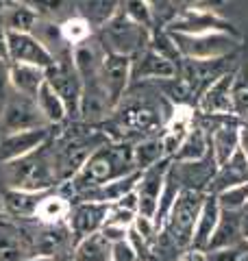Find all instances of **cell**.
<instances>
[{
    "instance_id": "cell-8",
    "label": "cell",
    "mask_w": 248,
    "mask_h": 261,
    "mask_svg": "<svg viewBox=\"0 0 248 261\" xmlns=\"http://www.w3.org/2000/svg\"><path fill=\"white\" fill-rule=\"evenodd\" d=\"M98 146L101 142H92L89 137H65L57 144L53 148V159L59 183H68Z\"/></svg>"
},
{
    "instance_id": "cell-36",
    "label": "cell",
    "mask_w": 248,
    "mask_h": 261,
    "mask_svg": "<svg viewBox=\"0 0 248 261\" xmlns=\"http://www.w3.org/2000/svg\"><path fill=\"white\" fill-rule=\"evenodd\" d=\"M61 35L63 39L68 42L70 46H79L83 44L85 39H89L94 35V29H92V24H89L83 15H70V18H65L61 24Z\"/></svg>"
},
{
    "instance_id": "cell-7",
    "label": "cell",
    "mask_w": 248,
    "mask_h": 261,
    "mask_svg": "<svg viewBox=\"0 0 248 261\" xmlns=\"http://www.w3.org/2000/svg\"><path fill=\"white\" fill-rule=\"evenodd\" d=\"M39 126H51L41 116L35 98L24 96L20 92H9L3 113H0V137L18 133V130H29V128H39Z\"/></svg>"
},
{
    "instance_id": "cell-5",
    "label": "cell",
    "mask_w": 248,
    "mask_h": 261,
    "mask_svg": "<svg viewBox=\"0 0 248 261\" xmlns=\"http://www.w3.org/2000/svg\"><path fill=\"white\" fill-rule=\"evenodd\" d=\"M207 192L203 190H192V187H183L179 192L175 205L168 211V218L163 222V228L168 231L172 242L181 248H189L194 235V224L198 218V211L203 207Z\"/></svg>"
},
{
    "instance_id": "cell-16",
    "label": "cell",
    "mask_w": 248,
    "mask_h": 261,
    "mask_svg": "<svg viewBox=\"0 0 248 261\" xmlns=\"http://www.w3.org/2000/svg\"><path fill=\"white\" fill-rule=\"evenodd\" d=\"M53 130L51 126H39L29 130H18V133H9L0 137V163L20 159L24 154L37 150L39 146L51 142Z\"/></svg>"
},
{
    "instance_id": "cell-37",
    "label": "cell",
    "mask_w": 248,
    "mask_h": 261,
    "mask_svg": "<svg viewBox=\"0 0 248 261\" xmlns=\"http://www.w3.org/2000/svg\"><path fill=\"white\" fill-rule=\"evenodd\" d=\"M218 205L225 211H244L248 207V183L231 185L227 190L216 192Z\"/></svg>"
},
{
    "instance_id": "cell-23",
    "label": "cell",
    "mask_w": 248,
    "mask_h": 261,
    "mask_svg": "<svg viewBox=\"0 0 248 261\" xmlns=\"http://www.w3.org/2000/svg\"><path fill=\"white\" fill-rule=\"evenodd\" d=\"M244 244V211H225L222 209L216 231L211 235V242L207 250L211 248H227Z\"/></svg>"
},
{
    "instance_id": "cell-18",
    "label": "cell",
    "mask_w": 248,
    "mask_h": 261,
    "mask_svg": "<svg viewBox=\"0 0 248 261\" xmlns=\"http://www.w3.org/2000/svg\"><path fill=\"white\" fill-rule=\"evenodd\" d=\"M179 74V63L157 55L151 48H144L142 53L133 57V72H131V83H142V81H165L175 79Z\"/></svg>"
},
{
    "instance_id": "cell-46",
    "label": "cell",
    "mask_w": 248,
    "mask_h": 261,
    "mask_svg": "<svg viewBox=\"0 0 248 261\" xmlns=\"http://www.w3.org/2000/svg\"><path fill=\"white\" fill-rule=\"evenodd\" d=\"M177 7H181V9H185V7H194V5H203L205 0H172Z\"/></svg>"
},
{
    "instance_id": "cell-1",
    "label": "cell",
    "mask_w": 248,
    "mask_h": 261,
    "mask_svg": "<svg viewBox=\"0 0 248 261\" xmlns=\"http://www.w3.org/2000/svg\"><path fill=\"white\" fill-rule=\"evenodd\" d=\"M135 170L137 168L133 161V144L103 142L87 157L83 168L68 181V187L72 196H79L103 183H109L113 178L127 176L131 172H135Z\"/></svg>"
},
{
    "instance_id": "cell-28",
    "label": "cell",
    "mask_w": 248,
    "mask_h": 261,
    "mask_svg": "<svg viewBox=\"0 0 248 261\" xmlns=\"http://www.w3.org/2000/svg\"><path fill=\"white\" fill-rule=\"evenodd\" d=\"M111 259H113V244L101 231L79 240L74 244L70 255V261H111Z\"/></svg>"
},
{
    "instance_id": "cell-54",
    "label": "cell",
    "mask_w": 248,
    "mask_h": 261,
    "mask_svg": "<svg viewBox=\"0 0 248 261\" xmlns=\"http://www.w3.org/2000/svg\"><path fill=\"white\" fill-rule=\"evenodd\" d=\"M246 209H248V207H246Z\"/></svg>"
},
{
    "instance_id": "cell-11",
    "label": "cell",
    "mask_w": 248,
    "mask_h": 261,
    "mask_svg": "<svg viewBox=\"0 0 248 261\" xmlns=\"http://www.w3.org/2000/svg\"><path fill=\"white\" fill-rule=\"evenodd\" d=\"M170 166H172V159L165 157L151 168L139 170V176L135 183V194H137V205H139V214L142 216L155 220L157 207H159V196H161Z\"/></svg>"
},
{
    "instance_id": "cell-34",
    "label": "cell",
    "mask_w": 248,
    "mask_h": 261,
    "mask_svg": "<svg viewBox=\"0 0 248 261\" xmlns=\"http://www.w3.org/2000/svg\"><path fill=\"white\" fill-rule=\"evenodd\" d=\"M27 7H31L39 18L53 20V22H63L65 18H70V9H74L72 0H20Z\"/></svg>"
},
{
    "instance_id": "cell-6",
    "label": "cell",
    "mask_w": 248,
    "mask_h": 261,
    "mask_svg": "<svg viewBox=\"0 0 248 261\" xmlns=\"http://www.w3.org/2000/svg\"><path fill=\"white\" fill-rule=\"evenodd\" d=\"M46 81L51 87L61 96L68 109V118H79L81 113V96H83V81L72 61V50L57 57L53 65L46 68Z\"/></svg>"
},
{
    "instance_id": "cell-42",
    "label": "cell",
    "mask_w": 248,
    "mask_h": 261,
    "mask_svg": "<svg viewBox=\"0 0 248 261\" xmlns=\"http://www.w3.org/2000/svg\"><path fill=\"white\" fill-rule=\"evenodd\" d=\"M111 261H142V259L137 257V252L129 244V240H122V242L113 244V259Z\"/></svg>"
},
{
    "instance_id": "cell-39",
    "label": "cell",
    "mask_w": 248,
    "mask_h": 261,
    "mask_svg": "<svg viewBox=\"0 0 248 261\" xmlns=\"http://www.w3.org/2000/svg\"><path fill=\"white\" fill-rule=\"evenodd\" d=\"M122 13L129 15L133 22L142 24V27L151 29L155 27V13H153V5L148 0H122Z\"/></svg>"
},
{
    "instance_id": "cell-29",
    "label": "cell",
    "mask_w": 248,
    "mask_h": 261,
    "mask_svg": "<svg viewBox=\"0 0 248 261\" xmlns=\"http://www.w3.org/2000/svg\"><path fill=\"white\" fill-rule=\"evenodd\" d=\"M72 3L79 15H83L96 31L105 22H109L122 7V0H72Z\"/></svg>"
},
{
    "instance_id": "cell-4",
    "label": "cell",
    "mask_w": 248,
    "mask_h": 261,
    "mask_svg": "<svg viewBox=\"0 0 248 261\" xmlns=\"http://www.w3.org/2000/svg\"><path fill=\"white\" fill-rule=\"evenodd\" d=\"M181 53V59L196 61H216L233 55L239 46V35L227 31H209V33H172Z\"/></svg>"
},
{
    "instance_id": "cell-20",
    "label": "cell",
    "mask_w": 248,
    "mask_h": 261,
    "mask_svg": "<svg viewBox=\"0 0 248 261\" xmlns=\"http://www.w3.org/2000/svg\"><path fill=\"white\" fill-rule=\"evenodd\" d=\"M31 255H35V250L29 235L15 226L11 218L0 222V261H24Z\"/></svg>"
},
{
    "instance_id": "cell-30",
    "label": "cell",
    "mask_w": 248,
    "mask_h": 261,
    "mask_svg": "<svg viewBox=\"0 0 248 261\" xmlns=\"http://www.w3.org/2000/svg\"><path fill=\"white\" fill-rule=\"evenodd\" d=\"M72 207V200L65 198L63 194H55V192H46L41 196L37 211H35V220L39 224H61L68 220Z\"/></svg>"
},
{
    "instance_id": "cell-38",
    "label": "cell",
    "mask_w": 248,
    "mask_h": 261,
    "mask_svg": "<svg viewBox=\"0 0 248 261\" xmlns=\"http://www.w3.org/2000/svg\"><path fill=\"white\" fill-rule=\"evenodd\" d=\"M148 48L155 50L157 55L165 57V59L179 63L181 61V53L177 48V42L172 37V33L165 29V31H151V39H148Z\"/></svg>"
},
{
    "instance_id": "cell-9",
    "label": "cell",
    "mask_w": 248,
    "mask_h": 261,
    "mask_svg": "<svg viewBox=\"0 0 248 261\" xmlns=\"http://www.w3.org/2000/svg\"><path fill=\"white\" fill-rule=\"evenodd\" d=\"M165 29H168L170 33H189V35H196V33H209V31H227V33H235L237 35V31L231 27L229 20H225L213 9H207V7H203V5L179 9L177 15L168 22Z\"/></svg>"
},
{
    "instance_id": "cell-35",
    "label": "cell",
    "mask_w": 248,
    "mask_h": 261,
    "mask_svg": "<svg viewBox=\"0 0 248 261\" xmlns=\"http://www.w3.org/2000/svg\"><path fill=\"white\" fill-rule=\"evenodd\" d=\"M231 100H233V113L239 120L248 118V65L235 70L233 85H231Z\"/></svg>"
},
{
    "instance_id": "cell-14",
    "label": "cell",
    "mask_w": 248,
    "mask_h": 261,
    "mask_svg": "<svg viewBox=\"0 0 248 261\" xmlns=\"http://www.w3.org/2000/svg\"><path fill=\"white\" fill-rule=\"evenodd\" d=\"M7 44H9V61L11 63H29L37 68L53 65L55 57L44 48V44L33 33H13L7 31Z\"/></svg>"
},
{
    "instance_id": "cell-50",
    "label": "cell",
    "mask_w": 248,
    "mask_h": 261,
    "mask_svg": "<svg viewBox=\"0 0 248 261\" xmlns=\"http://www.w3.org/2000/svg\"><path fill=\"white\" fill-rule=\"evenodd\" d=\"M5 220H9V216H7L5 211H0V222H5Z\"/></svg>"
},
{
    "instance_id": "cell-52",
    "label": "cell",
    "mask_w": 248,
    "mask_h": 261,
    "mask_svg": "<svg viewBox=\"0 0 248 261\" xmlns=\"http://www.w3.org/2000/svg\"><path fill=\"white\" fill-rule=\"evenodd\" d=\"M239 261H248V252H246V255H244L242 259H239Z\"/></svg>"
},
{
    "instance_id": "cell-15",
    "label": "cell",
    "mask_w": 248,
    "mask_h": 261,
    "mask_svg": "<svg viewBox=\"0 0 248 261\" xmlns=\"http://www.w3.org/2000/svg\"><path fill=\"white\" fill-rule=\"evenodd\" d=\"M113 111L115 113V122L124 133H148L151 128H157L161 124V116L157 107H153L151 102L146 100H133V102H120Z\"/></svg>"
},
{
    "instance_id": "cell-33",
    "label": "cell",
    "mask_w": 248,
    "mask_h": 261,
    "mask_svg": "<svg viewBox=\"0 0 248 261\" xmlns=\"http://www.w3.org/2000/svg\"><path fill=\"white\" fill-rule=\"evenodd\" d=\"M165 157H168V152H165L161 135L159 137H144L142 142L133 144V161H135L137 170L151 168L157 161H161Z\"/></svg>"
},
{
    "instance_id": "cell-24",
    "label": "cell",
    "mask_w": 248,
    "mask_h": 261,
    "mask_svg": "<svg viewBox=\"0 0 248 261\" xmlns=\"http://www.w3.org/2000/svg\"><path fill=\"white\" fill-rule=\"evenodd\" d=\"M46 192H29V190H11L3 187V207L11 220H35V211Z\"/></svg>"
},
{
    "instance_id": "cell-48",
    "label": "cell",
    "mask_w": 248,
    "mask_h": 261,
    "mask_svg": "<svg viewBox=\"0 0 248 261\" xmlns=\"http://www.w3.org/2000/svg\"><path fill=\"white\" fill-rule=\"evenodd\" d=\"M244 242L248 246V209H244Z\"/></svg>"
},
{
    "instance_id": "cell-3",
    "label": "cell",
    "mask_w": 248,
    "mask_h": 261,
    "mask_svg": "<svg viewBox=\"0 0 248 261\" xmlns=\"http://www.w3.org/2000/svg\"><path fill=\"white\" fill-rule=\"evenodd\" d=\"M98 42L103 44L107 53H115V55H127V57H135L137 53H142L148 46L151 39V29L142 27L124 15L122 9L113 15L109 22H105L96 33Z\"/></svg>"
},
{
    "instance_id": "cell-10",
    "label": "cell",
    "mask_w": 248,
    "mask_h": 261,
    "mask_svg": "<svg viewBox=\"0 0 248 261\" xmlns=\"http://www.w3.org/2000/svg\"><path fill=\"white\" fill-rule=\"evenodd\" d=\"M131 72H133V57L105 53L98 76H101V83L105 87L107 96H109L113 109L127 96V89L131 85Z\"/></svg>"
},
{
    "instance_id": "cell-32",
    "label": "cell",
    "mask_w": 248,
    "mask_h": 261,
    "mask_svg": "<svg viewBox=\"0 0 248 261\" xmlns=\"http://www.w3.org/2000/svg\"><path fill=\"white\" fill-rule=\"evenodd\" d=\"M31 33L39 39L41 44H44V48L55 57V59H57V57H61V55H65V53H70V50H72V46L65 42L63 35H61L59 22L39 18V20L35 22V27H33Z\"/></svg>"
},
{
    "instance_id": "cell-19",
    "label": "cell",
    "mask_w": 248,
    "mask_h": 261,
    "mask_svg": "<svg viewBox=\"0 0 248 261\" xmlns=\"http://www.w3.org/2000/svg\"><path fill=\"white\" fill-rule=\"evenodd\" d=\"M74 244H77V240H74L68 222L41 224L39 235H35V240H33V250H35L37 255L59 259V252H68V255H72Z\"/></svg>"
},
{
    "instance_id": "cell-49",
    "label": "cell",
    "mask_w": 248,
    "mask_h": 261,
    "mask_svg": "<svg viewBox=\"0 0 248 261\" xmlns=\"http://www.w3.org/2000/svg\"><path fill=\"white\" fill-rule=\"evenodd\" d=\"M0 211H5V207H3V185H0Z\"/></svg>"
},
{
    "instance_id": "cell-45",
    "label": "cell",
    "mask_w": 248,
    "mask_h": 261,
    "mask_svg": "<svg viewBox=\"0 0 248 261\" xmlns=\"http://www.w3.org/2000/svg\"><path fill=\"white\" fill-rule=\"evenodd\" d=\"M239 146H242V150L248 154V118H246V122H242V128H239Z\"/></svg>"
},
{
    "instance_id": "cell-47",
    "label": "cell",
    "mask_w": 248,
    "mask_h": 261,
    "mask_svg": "<svg viewBox=\"0 0 248 261\" xmlns=\"http://www.w3.org/2000/svg\"><path fill=\"white\" fill-rule=\"evenodd\" d=\"M24 261H55V259H53V257H46V255H37V252H35V255L27 257Z\"/></svg>"
},
{
    "instance_id": "cell-17",
    "label": "cell",
    "mask_w": 248,
    "mask_h": 261,
    "mask_svg": "<svg viewBox=\"0 0 248 261\" xmlns=\"http://www.w3.org/2000/svg\"><path fill=\"white\" fill-rule=\"evenodd\" d=\"M233 76H235V70L222 72L216 81H211L205 87V92L198 96V111L203 116H229V113H233V100H231Z\"/></svg>"
},
{
    "instance_id": "cell-43",
    "label": "cell",
    "mask_w": 248,
    "mask_h": 261,
    "mask_svg": "<svg viewBox=\"0 0 248 261\" xmlns=\"http://www.w3.org/2000/svg\"><path fill=\"white\" fill-rule=\"evenodd\" d=\"M179 261H207L205 250H198V248H187L183 255L179 257Z\"/></svg>"
},
{
    "instance_id": "cell-51",
    "label": "cell",
    "mask_w": 248,
    "mask_h": 261,
    "mask_svg": "<svg viewBox=\"0 0 248 261\" xmlns=\"http://www.w3.org/2000/svg\"><path fill=\"white\" fill-rule=\"evenodd\" d=\"M151 5H159V3H165V0H148Z\"/></svg>"
},
{
    "instance_id": "cell-41",
    "label": "cell",
    "mask_w": 248,
    "mask_h": 261,
    "mask_svg": "<svg viewBox=\"0 0 248 261\" xmlns=\"http://www.w3.org/2000/svg\"><path fill=\"white\" fill-rule=\"evenodd\" d=\"M11 92V83H9V59H0V113L9 98Z\"/></svg>"
},
{
    "instance_id": "cell-40",
    "label": "cell",
    "mask_w": 248,
    "mask_h": 261,
    "mask_svg": "<svg viewBox=\"0 0 248 261\" xmlns=\"http://www.w3.org/2000/svg\"><path fill=\"white\" fill-rule=\"evenodd\" d=\"M248 252L246 242L237 244V246H227V248H211L205 250L207 261H239Z\"/></svg>"
},
{
    "instance_id": "cell-22",
    "label": "cell",
    "mask_w": 248,
    "mask_h": 261,
    "mask_svg": "<svg viewBox=\"0 0 248 261\" xmlns=\"http://www.w3.org/2000/svg\"><path fill=\"white\" fill-rule=\"evenodd\" d=\"M222 209L218 205V198L216 194L207 192L205 200H203V207L198 211V218H196V224H194V235H192V244L189 248H198V250H207L211 242V235L216 231V224L220 220Z\"/></svg>"
},
{
    "instance_id": "cell-44",
    "label": "cell",
    "mask_w": 248,
    "mask_h": 261,
    "mask_svg": "<svg viewBox=\"0 0 248 261\" xmlns=\"http://www.w3.org/2000/svg\"><path fill=\"white\" fill-rule=\"evenodd\" d=\"M0 59H9V44H7V31L0 24Z\"/></svg>"
},
{
    "instance_id": "cell-12",
    "label": "cell",
    "mask_w": 248,
    "mask_h": 261,
    "mask_svg": "<svg viewBox=\"0 0 248 261\" xmlns=\"http://www.w3.org/2000/svg\"><path fill=\"white\" fill-rule=\"evenodd\" d=\"M107 211L109 205L107 202H96V200H77L72 202L70 214H68V226L74 235V240H83L92 233H98L107 220Z\"/></svg>"
},
{
    "instance_id": "cell-25",
    "label": "cell",
    "mask_w": 248,
    "mask_h": 261,
    "mask_svg": "<svg viewBox=\"0 0 248 261\" xmlns=\"http://www.w3.org/2000/svg\"><path fill=\"white\" fill-rule=\"evenodd\" d=\"M39 15L20 0H3L0 5V24L5 31L13 33H31Z\"/></svg>"
},
{
    "instance_id": "cell-31",
    "label": "cell",
    "mask_w": 248,
    "mask_h": 261,
    "mask_svg": "<svg viewBox=\"0 0 248 261\" xmlns=\"http://www.w3.org/2000/svg\"><path fill=\"white\" fill-rule=\"evenodd\" d=\"M35 102H37V107L41 111V116H44V120L51 126L53 124H61V122L68 120V109H65V102L61 100V96L51 87L48 81H44L41 87L37 89Z\"/></svg>"
},
{
    "instance_id": "cell-53",
    "label": "cell",
    "mask_w": 248,
    "mask_h": 261,
    "mask_svg": "<svg viewBox=\"0 0 248 261\" xmlns=\"http://www.w3.org/2000/svg\"><path fill=\"white\" fill-rule=\"evenodd\" d=\"M55 261H65V259H55Z\"/></svg>"
},
{
    "instance_id": "cell-2",
    "label": "cell",
    "mask_w": 248,
    "mask_h": 261,
    "mask_svg": "<svg viewBox=\"0 0 248 261\" xmlns=\"http://www.w3.org/2000/svg\"><path fill=\"white\" fill-rule=\"evenodd\" d=\"M51 142L20 159L0 163V185L29 192H51L55 185H59Z\"/></svg>"
},
{
    "instance_id": "cell-27",
    "label": "cell",
    "mask_w": 248,
    "mask_h": 261,
    "mask_svg": "<svg viewBox=\"0 0 248 261\" xmlns=\"http://www.w3.org/2000/svg\"><path fill=\"white\" fill-rule=\"evenodd\" d=\"M46 81V70L29 63H11L9 61V83L13 92L35 98L37 89Z\"/></svg>"
},
{
    "instance_id": "cell-21",
    "label": "cell",
    "mask_w": 248,
    "mask_h": 261,
    "mask_svg": "<svg viewBox=\"0 0 248 261\" xmlns=\"http://www.w3.org/2000/svg\"><path fill=\"white\" fill-rule=\"evenodd\" d=\"M239 183H248V154L242 150V146L225 163H220L216 168V174H213L209 183V192L216 194L220 190H227V187Z\"/></svg>"
},
{
    "instance_id": "cell-13",
    "label": "cell",
    "mask_w": 248,
    "mask_h": 261,
    "mask_svg": "<svg viewBox=\"0 0 248 261\" xmlns=\"http://www.w3.org/2000/svg\"><path fill=\"white\" fill-rule=\"evenodd\" d=\"M216 120V124L211 128H207L209 133V146H211V154L213 161L225 163L231 154L239 148V128H242V122L237 116L229 113V116H211Z\"/></svg>"
},
{
    "instance_id": "cell-26",
    "label": "cell",
    "mask_w": 248,
    "mask_h": 261,
    "mask_svg": "<svg viewBox=\"0 0 248 261\" xmlns=\"http://www.w3.org/2000/svg\"><path fill=\"white\" fill-rule=\"evenodd\" d=\"M211 154V146H209V133L203 124H196L189 128V133L185 135V140L181 142V146L177 148L172 161L179 163H192V161H201L205 157Z\"/></svg>"
}]
</instances>
